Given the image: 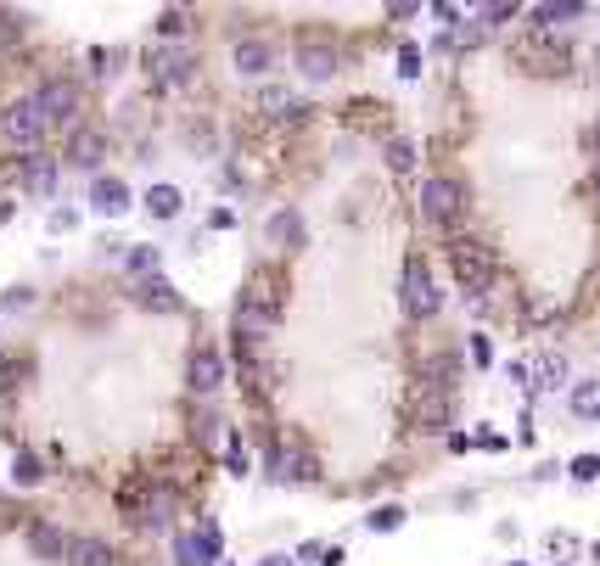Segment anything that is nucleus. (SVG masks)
<instances>
[{
    "instance_id": "1",
    "label": "nucleus",
    "mask_w": 600,
    "mask_h": 566,
    "mask_svg": "<svg viewBox=\"0 0 600 566\" xmlns=\"http://www.w3.org/2000/svg\"><path fill=\"white\" fill-rule=\"evenodd\" d=\"M118 510H124V522L146 527V533H158V527H169L174 516V494L163 488V482H129L124 494H118Z\"/></svg>"
},
{
    "instance_id": "2",
    "label": "nucleus",
    "mask_w": 600,
    "mask_h": 566,
    "mask_svg": "<svg viewBox=\"0 0 600 566\" xmlns=\"http://www.w3.org/2000/svg\"><path fill=\"white\" fill-rule=\"evenodd\" d=\"M449 269H455V281L466 286V292H488V281H494V247L488 241H472V236H460L455 247H449Z\"/></svg>"
},
{
    "instance_id": "3",
    "label": "nucleus",
    "mask_w": 600,
    "mask_h": 566,
    "mask_svg": "<svg viewBox=\"0 0 600 566\" xmlns=\"http://www.w3.org/2000/svg\"><path fill=\"white\" fill-rule=\"evenodd\" d=\"M511 57L522 62L528 73H539V79H561V73L572 68V51H567L561 40H550L544 29H533L528 40H516V51H511Z\"/></svg>"
},
{
    "instance_id": "4",
    "label": "nucleus",
    "mask_w": 600,
    "mask_h": 566,
    "mask_svg": "<svg viewBox=\"0 0 600 566\" xmlns=\"http://www.w3.org/2000/svg\"><path fill=\"white\" fill-rule=\"evenodd\" d=\"M399 303H404V314H410V320H432V314L443 309V292L432 286V275H427V264H421V258H404Z\"/></svg>"
},
{
    "instance_id": "5",
    "label": "nucleus",
    "mask_w": 600,
    "mask_h": 566,
    "mask_svg": "<svg viewBox=\"0 0 600 566\" xmlns=\"http://www.w3.org/2000/svg\"><path fill=\"white\" fill-rule=\"evenodd\" d=\"M421 213H427L432 225H460V213H466V185L455 174H432L421 185Z\"/></svg>"
},
{
    "instance_id": "6",
    "label": "nucleus",
    "mask_w": 600,
    "mask_h": 566,
    "mask_svg": "<svg viewBox=\"0 0 600 566\" xmlns=\"http://www.w3.org/2000/svg\"><path fill=\"white\" fill-rule=\"evenodd\" d=\"M45 118H40V107H34V96L29 101H12V107H6V113H0V135H6V141L12 146H23V152H34V146L45 141Z\"/></svg>"
},
{
    "instance_id": "7",
    "label": "nucleus",
    "mask_w": 600,
    "mask_h": 566,
    "mask_svg": "<svg viewBox=\"0 0 600 566\" xmlns=\"http://www.w3.org/2000/svg\"><path fill=\"white\" fill-rule=\"evenodd\" d=\"M34 107H40L45 124H73V118H79V107H85V96H79V85H73V79H45V85L34 90Z\"/></svg>"
},
{
    "instance_id": "8",
    "label": "nucleus",
    "mask_w": 600,
    "mask_h": 566,
    "mask_svg": "<svg viewBox=\"0 0 600 566\" xmlns=\"http://www.w3.org/2000/svg\"><path fill=\"white\" fill-rule=\"evenodd\" d=\"M270 477L275 482H315V454L298 443V432H281V438H275Z\"/></svg>"
},
{
    "instance_id": "9",
    "label": "nucleus",
    "mask_w": 600,
    "mask_h": 566,
    "mask_svg": "<svg viewBox=\"0 0 600 566\" xmlns=\"http://www.w3.org/2000/svg\"><path fill=\"white\" fill-rule=\"evenodd\" d=\"M225 376H230V365H225V354H219V348H197V354L186 359V382H191V393H197V398L219 393V387H225Z\"/></svg>"
},
{
    "instance_id": "10",
    "label": "nucleus",
    "mask_w": 600,
    "mask_h": 566,
    "mask_svg": "<svg viewBox=\"0 0 600 566\" xmlns=\"http://www.w3.org/2000/svg\"><path fill=\"white\" fill-rule=\"evenodd\" d=\"M230 68L242 73V79H264V73L275 68V45L264 40V34H247V40L230 45Z\"/></svg>"
},
{
    "instance_id": "11",
    "label": "nucleus",
    "mask_w": 600,
    "mask_h": 566,
    "mask_svg": "<svg viewBox=\"0 0 600 566\" xmlns=\"http://www.w3.org/2000/svg\"><path fill=\"white\" fill-rule=\"evenodd\" d=\"M410 421L421 426V432H443V426H449V393L432 387V382H421L415 398H410Z\"/></svg>"
},
{
    "instance_id": "12",
    "label": "nucleus",
    "mask_w": 600,
    "mask_h": 566,
    "mask_svg": "<svg viewBox=\"0 0 600 566\" xmlns=\"http://www.w3.org/2000/svg\"><path fill=\"white\" fill-rule=\"evenodd\" d=\"M298 73L315 79V85H326L331 73H337V45L331 40H298Z\"/></svg>"
},
{
    "instance_id": "13",
    "label": "nucleus",
    "mask_w": 600,
    "mask_h": 566,
    "mask_svg": "<svg viewBox=\"0 0 600 566\" xmlns=\"http://www.w3.org/2000/svg\"><path fill=\"white\" fill-rule=\"evenodd\" d=\"M90 208H96L101 219H118V213H129V185L113 180V174H96V180H90Z\"/></svg>"
},
{
    "instance_id": "14",
    "label": "nucleus",
    "mask_w": 600,
    "mask_h": 566,
    "mask_svg": "<svg viewBox=\"0 0 600 566\" xmlns=\"http://www.w3.org/2000/svg\"><path fill=\"white\" fill-rule=\"evenodd\" d=\"M101 157H107V135L101 129H73V141H68L73 169H101Z\"/></svg>"
},
{
    "instance_id": "15",
    "label": "nucleus",
    "mask_w": 600,
    "mask_h": 566,
    "mask_svg": "<svg viewBox=\"0 0 600 566\" xmlns=\"http://www.w3.org/2000/svg\"><path fill=\"white\" fill-rule=\"evenodd\" d=\"M29 550L40 555V561H68V538H62V527L34 522V527H29Z\"/></svg>"
},
{
    "instance_id": "16",
    "label": "nucleus",
    "mask_w": 600,
    "mask_h": 566,
    "mask_svg": "<svg viewBox=\"0 0 600 566\" xmlns=\"http://www.w3.org/2000/svg\"><path fill=\"white\" fill-rule=\"evenodd\" d=\"M135 303H141V309H152V314H174V309H180V292H174L163 275H152V281H141Z\"/></svg>"
},
{
    "instance_id": "17",
    "label": "nucleus",
    "mask_w": 600,
    "mask_h": 566,
    "mask_svg": "<svg viewBox=\"0 0 600 566\" xmlns=\"http://www.w3.org/2000/svg\"><path fill=\"white\" fill-rule=\"evenodd\" d=\"M270 326H275L270 309H258V303H242V309H236V337H242V348H253Z\"/></svg>"
},
{
    "instance_id": "18",
    "label": "nucleus",
    "mask_w": 600,
    "mask_h": 566,
    "mask_svg": "<svg viewBox=\"0 0 600 566\" xmlns=\"http://www.w3.org/2000/svg\"><path fill=\"white\" fill-rule=\"evenodd\" d=\"M62 566H118V561L101 538H68V561Z\"/></svg>"
},
{
    "instance_id": "19",
    "label": "nucleus",
    "mask_w": 600,
    "mask_h": 566,
    "mask_svg": "<svg viewBox=\"0 0 600 566\" xmlns=\"http://www.w3.org/2000/svg\"><path fill=\"white\" fill-rule=\"evenodd\" d=\"M152 79H158V85H186V79H191V57H186V51H158V57H152Z\"/></svg>"
},
{
    "instance_id": "20",
    "label": "nucleus",
    "mask_w": 600,
    "mask_h": 566,
    "mask_svg": "<svg viewBox=\"0 0 600 566\" xmlns=\"http://www.w3.org/2000/svg\"><path fill=\"white\" fill-rule=\"evenodd\" d=\"M578 17H584L578 0H544V6H533V23L539 29H561V23H578Z\"/></svg>"
},
{
    "instance_id": "21",
    "label": "nucleus",
    "mask_w": 600,
    "mask_h": 566,
    "mask_svg": "<svg viewBox=\"0 0 600 566\" xmlns=\"http://www.w3.org/2000/svg\"><path fill=\"white\" fill-rule=\"evenodd\" d=\"M258 113H270V118H298L303 107H298V96H292V90L264 85V90H258Z\"/></svg>"
},
{
    "instance_id": "22",
    "label": "nucleus",
    "mask_w": 600,
    "mask_h": 566,
    "mask_svg": "<svg viewBox=\"0 0 600 566\" xmlns=\"http://www.w3.org/2000/svg\"><path fill=\"white\" fill-rule=\"evenodd\" d=\"M174 561H180V566H214L219 555L208 550L197 533H174Z\"/></svg>"
},
{
    "instance_id": "23",
    "label": "nucleus",
    "mask_w": 600,
    "mask_h": 566,
    "mask_svg": "<svg viewBox=\"0 0 600 566\" xmlns=\"http://www.w3.org/2000/svg\"><path fill=\"white\" fill-rule=\"evenodd\" d=\"M180 208H186L180 185H152V191H146V213H152V219H174Z\"/></svg>"
},
{
    "instance_id": "24",
    "label": "nucleus",
    "mask_w": 600,
    "mask_h": 566,
    "mask_svg": "<svg viewBox=\"0 0 600 566\" xmlns=\"http://www.w3.org/2000/svg\"><path fill=\"white\" fill-rule=\"evenodd\" d=\"M567 382V359L561 354H539L533 359V387H539V393H550V387H561Z\"/></svg>"
},
{
    "instance_id": "25",
    "label": "nucleus",
    "mask_w": 600,
    "mask_h": 566,
    "mask_svg": "<svg viewBox=\"0 0 600 566\" xmlns=\"http://www.w3.org/2000/svg\"><path fill=\"white\" fill-rule=\"evenodd\" d=\"M23 185H29V191H40V197H51V191H57V169H51L45 157H34L29 169H23Z\"/></svg>"
},
{
    "instance_id": "26",
    "label": "nucleus",
    "mask_w": 600,
    "mask_h": 566,
    "mask_svg": "<svg viewBox=\"0 0 600 566\" xmlns=\"http://www.w3.org/2000/svg\"><path fill=\"white\" fill-rule=\"evenodd\" d=\"M124 269L129 275H141V281H152V275H158V247H129Z\"/></svg>"
},
{
    "instance_id": "27",
    "label": "nucleus",
    "mask_w": 600,
    "mask_h": 566,
    "mask_svg": "<svg viewBox=\"0 0 600 566\" xmlns=\"http://www.w3.org/2000/svg\"><path fill=\"white\" fill-rule=\"evenodd\" d=\"M270 236H275V241H286V247H298V241H303L298 213H292V208H286V213H275V219H270Z\"/></svg>"
},
{
    "instance_id": "28",
    "label": "nucleus",
    "mask_w": 600,
    "mask_h": 566,
    "mask_svg": "<svg viewBox=\"0 0 600 566\" xmlns=\"http://www.w3.org/2000/svg\"><path fill=\"white\" fill-rule=\"evenodd\" d=\"M572 415H600V382H578V387H572Z\"/></svg>"
},
{
    "instance_id": "29",
    "label": "nucleus",
    "mask_w": 600,
    "mask_h": 566,
    "mask_svg": "<svg viewBox=\"0 0 600 566\" xmlns=\"http://www.w3.org/2000/svg\"><path fill=\"white\" fill-rule=\"evenodd\" d=\"M186 29H191V12H186V6H169V12L158 17V34H163V40H174V34H186Z\"/></svg>"
},
{
    "instance_id": "30",
    "label": "nucleus",
    "mask_w": 600,
    "mask_h": 566,
    "mask_svg": "<svg viewBox=\"0 0 600 566\" xmlns=\"http://www.w3.org/2000/svg\"><path fill=\"white\" fill-rule=\"evenodd\" d=\"M393 527H404V505H376L371 510V533H393Z\"/></svg>"
},
{
    "instance_id": "31",
    "label": "nucleus",
    "mask_w": 600,
    "mask_h": 566,
    "mask_svg": "<svg viewBox=\"0 0 600 566\" xmlns=\"http://www.w3.org/2000/svg\"><path fill=\"white\" fill-rule=\"evenodd\" d=\"M12 477L23 482V488H34V482L45 477V466H40V460H34V454H17V460H12Z\"/></svg>"
},
{
    "instance_id": "32",
    "label": "nucleus",
    "mask_w": 600,
    "mask_h": 566,
    "mask_svg": "<svg viewBox=\"0 0 600 566\" xmlns=\"http://www.w3.org/2000/svg\"><path fill=\"white\" fill-rule=\"evenodd\" d=\"M387 169H415V146L410 141H393V146H387Z\"/></svg>"
},
{
    "instance_id": "33",
    "label": "nucleus",
    "mask_w": 600,
    "mask_h": 566,
    "mask_svg": "<svg viewBox=\"0 0 600 566\" xmlns=\"http://www.w3.org/2000/svg\"><path fill=\"white\" fill-rule=\"evenodd\" d=\"M567 471H572V482H595L600 477V454H578Z\"/></svg>"
},
{
    "instance_id": "34",
    "label": "nucleus",
    "mask_w": 600,
    "mask_h": 566,
    "mask_svg": "<svg viewBox=\"0 0 600 566\" xmlns=\"http://www.w3.org/2000/svg\"><path fill=\"white\" fill-rule=\"evenodd\" d=\"M421 73V51L415 45H399V79H415Z\"/></svg>"
},
{
    "instance_id": "35",
    "label": "nucleus",
    "mask_w": 600,
    "mask_h": 566,
    "mask_svg": "<svg viewBox=\"0 0 600 566\" xmlns=\"http://www.w3.org/2000/svg\"><path fill=\"white\" fill-rule=\"evenodd\" d=\"M544 550H550V555H578V538H572V533H550V538H544Z\"/></svg>"
},
{
    "instance_id": "36",
    "label": "nucleus",
    "mask_w": 600,
    "mask_h": 566,
    "mask_svg": "<svg viewBox=\"0 0 600 566\" xmlns=\"http://www.w3.org/2000/svg\"><path fill=\"white\" fill-rule=\"evenodd\" d=\"M477 17H483V23H505V17H516V6L511 0H494V6H483Z\"/></svg>"
},
{
    "instance_id": "37",
    "label": "nucleus",
    "mask_w": 600,
    "mask_h": 566,
    "mask_svg": "<svg viewBox=\"0 0 600 566\" xmlns=\"http://www.w3.org/2000/svg\"><path fill=\"white\" fill-rule=\"evenodd\" d=\"M197 538H202V544H208L214 555L225 550V533H219V522H202V527H197Z\"/></svg>"
},
{
    "instance_id": "38",
    "label": "nucleus",
    "mask_w": 600,
    "mask_h": 566,
    "mask_svg": "<svg viewBox=\"0 0 600 566\" xmlns=\"http://www.w3.org/2000/svg\"><path fill=\"white\" fill-rule=\"evenodd\" d=\"M197 438H202V443H219L225 432H219V421H214V415H202V421H197Z\"/></svg>"
},
{
    "instance_id": "39",
    "label": "nucleus",
    "mask_w": 600,
    "mask_h": 566,
    "mask_svg": "<svg viewBox=\"0 0 600 566\" xmlns=\"http://www.w3.org/2000/svg\"><path fill=\"white\" fill-rule=\"evenodd\" d=\"M488 359H494V342H488V337H472V365H488Z\"/></svg>"
},
{
    "instance_id": "40",
    "label": "nucleus",
    "mask_w": 600,
    "mask_h": 566,
    "mask_svg": "<svg viewBox=\"0 0 600 566\" xmlns=\"http://www.w3.org/2000/svg\"><path fill=\"white\" fill-rule=\"evenodd\" d=\"M208 225H214V230H230V225H236V213H230V208H214V219H208Z\"/></svg>"
},
{
    "instance_id": "41",
    "label": "nucleus",
    "mask_w": 600,
    "mask_h": 566,
    "mask_svg": "<svg viewBox=\"0 0 600 566\" xmlns=\"http://www.w3.org/2000/svg\"><path fill=\"white\" fill-rule=\"evenodd\" d=\"M589 152L600 157V118H595V124H589Z\"/></svg>"
},
{
    "instance_id": "42",
    "label": "nucleus",
    "mask_w": 600,
    "mask_h": 566,
    "mask_svg": "<svg viewBox=\"0 0 600 566\" xmlns=\"http://www.w3.org/2000/svg\"><path fill=\"white\" fill-rule=\"evenodd\" d=\"M258 566H292V555H264Z\"/></svg>"
},
{
    "instance_id": "43",
    "label": "nucleus",
    "mask_w": 600,
    "mask_h": 566,
    "mask_svg": "<svg viewBox=\"0 0 600 566\" xmlns=\"http://www.w3.org/2000/svg\"><path fill=\"white\" fill-rule=\"evenodd\" d=\"M595 197H600V174H595Z\"/></svg>"
},
{
    "instance_id": "44",
    "label": "nucleus",
    "mask_w": 600,
    "mask_h": 566,
    "mask_svg": "<svg viewBox=\"0 0 600 566\" xmlns=\"http://www.w3.org/2000/svg\"><path fill=\"white\" fill-rule=\"evenodd\" d=\"M511 566H533V561H511Z\"/></svg>"
}]
</instances>
